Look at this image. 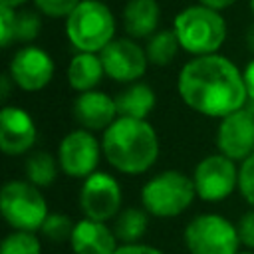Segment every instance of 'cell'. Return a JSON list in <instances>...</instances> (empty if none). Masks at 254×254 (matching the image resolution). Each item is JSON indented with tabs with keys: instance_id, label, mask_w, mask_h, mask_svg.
Here are the masks:
<instances>
[{
	"instance_id": "44dd1931",
	"label": "cell",
	"mask_w": 254,
	"mask_h": 254,
	"mask_svg": "<svg viewBox=\"0 0 254 254\" xmlns=\"http://www.w3.org/2000/svg\"><path fill=\"white\" fill-rule=\"evenodd\" d=\"M58 169H60V163L50 153H44V151L32 153L26 159V165H24L28 181L32 185H36V187L52 185L56 181V177H58Z\"/></svg>"
},
{
	"instance_id": "52a82bcc",
	"label": "cell",
	"mask_w": 254,
	"mask_h": 254,
	"mask_svg": "<svg viewBox=\"0 0 254 254\" xmlns=\"http://www.w3.org/2000/svg\"><path fill=\"white\" fill-rule=\"evenodd\" d=\"M185 244L190 254H236L238 228L220 214H198L185 228Z\"/></svg>"
},
{
	"instance_id": "1f68e13d",
	"label": "cell",
	"mask_w": 254,
	"mask_h": 254,
	"mask_svg": "<svg viewBox=\"0 0 254 254\" xmlns=\"http://www.w3.org/2000/svg\"><path fill=\"white\" fill-rule=\"evenodd\" d=\"M202 6H206V8H212V10H224V8H228V6H232L236 0H198Z\"/></svg>"
},
{
	"instance_id": "3957f363",
	"label": "cell",
	"mask_w": 254,
	"mask_h": 254,
	"mask_svg": "<svg viewBox=\"0 0 254 254\" xmlns=\"http://www.w3.org/2000/svg\"><path fill=\"white\" fill-rule=\"evenodd\" d=\"M175 34L181 48L189 54L208 56L216 54L226 40V22L218 10L202 4L187 6L175 16Z\"/></svg>"
},
{
	"instance_id": "e575fe53",
	"label": "cell",
	"mask_w": 254,
	"mask_h": 254,
	"mask_svg": "<svg viewBox=\"0 0 254 254\" xmlns=\"http://www.w3.org/2000/svg\"><path fill=\"white\" fill-rule=\"evenodd\" d=\"M250 10H252V14H254V0H250Z\"/></svg>"
},
{
	"instance_id": "f1b7e54d",
	"label": "cell",
	"mask_w": 254,
	"mask_h": 254,
	"mask_svg": "<svg viewBox=\"0 0 254 254\" xmlns=\"http://www.w3.org/2000/svg\"><path fill=\"white\" fill-rule=\"evenodd\" d=\"M236 228H238L240 244H244L248 248H254V208L240 216Z\"/></svg>"
},
{
	"instance_id": "4316f807",
	"label": "cell",
	"mask_w": 254,
	"mask_h": 254,
	"mask_svg": "<svg viewBox=\"0 0 254 254\" xmlns=\"http://www.w3.org/2000/svg\"><path fill=\"white\" fill-rule=\"evenodd\" d=\"M81 0H34L36 8L50 18H67Z\"/></svg>"
},
{
	"instance_id": "277c9868",
	"label": "cell",
	"mask_w": 254,
	"mask_h": 254,
	"mask_svg": "<svg viewBox=\"0 0 254 254\" xmlns=\"http://www.w3.org/2000/svg\"><path fill=\"white\" fill-rule=\"evenodd\" d=\"M65 34L77 52H101L115 34V18L101 0H81L65 18Z\"/></svg>"
},
{
	"instance_id": "2e32d148",
	"label": "cell",
	"mask_w": 254,
	"mask_h": 254,
	"mask_svg": "<svg viewBox=\"0 0 254 254\" xmlns=\"http://www.w3.org/2000/svg\"><path fill=\"white\" fill-rule=\"evenodd\" d=\"M115 238V232H111L105 222L83 218L75 222L69 244L75 254H113L119 248Z\"/></svg>"
},
{
	"instance_id": "7402d4cb",
	"label": "cell",
	"mask_w": 254,
	"mask_h": 254,
	"mask_svg": "<svg viewBox=\"0 0 254 254\" xmlns=\"http://www.w3.org/2000/svg\"><path fill=\"white\" fill-rule=\"evenodd\" d=\"M181 48L175 30H161L155 32L147 42V58L155 65H169L173 58L177 56V50Z\"/></svg>"
},
{
	"instance_id": "d6986e66",
	"label": "cell",
	"mask_w": 254,
	"mask_h": 254,
	"mask_svg": "<svg viewBox=\"0 0 254 254\" xmlns=\"http://www.w3.org/2000/svg\"><path fill=\"white\" fill-rule=\"evenodd\" d=\"M119 117L147 119L155 107V91L147 83H131L115 97Z\"/></svg>"
},
{
	"instance_id": "8992f818",
	"label": "cell",
	"mask_w": 254,
	"mask_h": 254,
	"mask_svg": "<svg viewBox=\"0 0 254 254\" xmlns=\"http://www.w3.org/2000/svg\"><path fill=\"white\" fill-rule=\"evenodd\" d=\"M0 212L14 230H40L48 218V202L30 181H10L0 192Z\"/></svg>"
},
{
	"instance_id": "8fae6325",
	"label": "cell",
	"mask_w": 254,
	"mask_h": 254,
	"mask_svg": "<svg viewBox=\"0 0 254 254\" xmlns=\"http://www.w3.org/2000/svg\"><path fill=\"white\" fill-rule=\"evenodd\" d=\"M105 75H109L115 81L131 83L139 79L147 69V52L133 40L117 38L111 40L101 52H99Z\"/></svg>"
},
{
	"instance_id": "cb8c5ba5",
	"label": "cell",
	"mask_w": 254,
	"mask_h": 254,
	"mask_svg": "<svg viewBox=\"0 0 254 254\" xmlns=\"http://www.w3.org/2000/svg\"><path fill=\"white\" fill-rule=\"evenodd\" d=\"M73 228H75V222H71L69 216L52 212V214H48V218L44 220L40 232H42L44 238H48L50 242H64V240H71Z\"/></svg>"
},
{
	"instance_id": "6da1fadb",
	"label": "cell",
	"mask_w": 254,
	"mask_h": 254,
	"mask_svg": "<svg viewBox=\"0 0 254 254\" xmlns=\"http://www.w3.org/2000/svg\"><path fill=\"white\" fill-rule=\"evenodd\" d=\"M179 95L196 113L226 117L248 101L242 71L224 56L208 54L187 62L179 73Z\"/></svg>"
},
{
	"instance_id": "484cf974",
	"label": "cell",
	"mask_w": 254,
	"mask_h": 254,
	"mask_svg": "<svg viewBox=\"0 0 254 254\" xmlns=\"http://www.w3.org/2000/svg\"><path fill=\"white\" fill-rule=\"evenodd\" d=\"M238 190L244 200L254 208V153L240 163L238 169Z\"/></svg>"
},
{
	"instance_id": "83f0119b",
	"label": "cell",
	"mask_w": 254,
	"mask_h": 254,
	"mask_svg": "<svg viewBox=\"0 0 254 254\" xmlns=\"http://www.w3.org/2000/svg\"><path fill=\"white\" fill-rule=\"evenodd\" d=\"M14 30H16V8L0 6V44H2V48H8L14 42Z\"/></svg>"
},
{
	"instance_id": "ac0fdd59",
	"label": "cell",
	"mask_w": 254,
	"mask_h": 254,
	"mask_svg": "<svg viewBox=\"0 0 254 254\" xmlns=\"http://www.w3.org/2000/svg\"><path fill=\"white\" fill-rule=\"evenodd\" d=\"M105 69L101 58L91 52H77L67 65V81L79 93L95 89V85L101 81Z\"/></svg>"
},
{
	"instance_id": "603a6c76",
	"label": "cell",
	"mask_w": 254,
	"mask_h": 254,
	"mask_svg": "<svg viewBox=\"0 0 254 254\" xmlns=\"http://www.w3.org/2000/svg\"><path fill=\"white\" fill-rule=\"evenodd\" d=\"M40 252H42L40 240L34 236V232L28 230L10 232L0 244V254H40Z\"/></svg>"
},
{
	"instance_id": "e0dca14e",
	"label": "cell",
	"mask_w": 254,
	"mask_h": 254,
	"mask_svg": "<svg viewBox=\"0 0 254 254\" xmlns=\"http://www.w3.org/2000/svg\"><path fill=\"white\" fill-rule=\"evenodd\" d=\"M159 16L161 8L157 0H129L123 8V28L131 38H151Z\"/></svg>"
},
{
	"instance_id": "ffe728a7",
	"label": "cell",
	"mask_w": 254,
	"mask_h": 254,
	"mask_svg": "<svg viewBox=\"0 0 254 254\" xmlns=\"http://www.w3.org/2000/svg\"><path fill=\"white\" fill-rule=\"evenodd\" d=\"M147 214L149 212L145 208L141 210L135 206L121 210L115 218V224H113L115 236L125 244H137L139 238L147 232V222H149Z\"/></svg>"
},
{
	"instance_id": "5bb4252c",
	"label": "cell",
	"mask_w": 254,
	"mask_h": 254,
	"mask_svg": "<svg viewBox=\"0 0 254 254\" xmlns=\"http://www.w3.org/2000/svg\"><path fill=\"white\" fill-rule=\"evenodd\" d=\"M36 143V123L22 107L6 105L0 111V149L6 155H24Z\"/></svg>"
},
{
	"instance_id": "ba28073f",
	"label": "cell",
	"mask_w": 254,
	"mask_h": 254,
	"mask_svg": "<svg viewBox=\"0 0 254 254\" xmlns=\"http://www.w3.org/2000/svg\"><path fill=\"white\" fill-rule=\"evenodd\" d=\"M234 163L236 161L228 159L222 153L204 157L192 173L196 194L208 202H216L230 196L238 187V169Z\"/></svg>"
},
{
	"instance_id": "836d02e7",
	"label": "cell",
	"mask_w": 254,
	"mask_h": 254,
	"mask_svg": "<svg viewBox=\"0 0 254 254\" xmlns=\"http://www.w3.org/2000/svg\"><path fill=\"white\" fill-rule=\"evenodd\" d=\"M28 0H0V6H8V8H18L22 4H26Z\"/></svg>"
},
{
	"instance_id": "4dcf8cb0",
	"label": "cell",
	"mask_w": 254,
	"mask_h": 254,
	"mask_svg": "<svg viewBox=\"0 0 254 254\" xmlns=\"http://www.w3.org/2000/svg\"><path fill=\"white\" fill-rule=\"evenodd\" d=\"M244 77V85H246V95L250 101H254V60H250L242 71Z\"/></svg>"
},
{
	"instance_id": "f546056e",
	"label": "cell",
	"mask_w": 254,
	"mask_h": 254,
	"mask_svg": "<svg viewBox=\"0 0 254 254\" xmlns=\"http://www.w3.org/2000/svg\"><path fill=\"white\" fill-rule=\"evenodd\" d=\"M113 254H163L159 248H153V246H147V244H123L119 246Z\"/></svg>"
},
{
	"instance_id": "7c38bea8",
	"label": "cell",
	"mask_w": 254,
	"mask_h": 254,
	"mask_svg": "<svg viewBox=\"0 0 254 254\" xmlns=\"http://www.w3.org/2000/svg\"><path fill=\"white\" fill-rule=\"evenodd\" d=\"M216 147L232 161H244L254 153V111L246 105L220 119Z\"/></svg>"
},
{
	"instance_id": "9a60e30c",
	"label": "cell",
	"mask_w": 254,
	"mask_h": 254,
	"mask_svg": "<svg viewBox=\"0 0 254 254\" xmlns=\"http://www.w3.org/2000/svg\"><path fill=\"white\" fill-rule=\"evenodd\" d=\"M73 117L87 131H105L117 117L115 99L103 91H83L73 101Z\"/></svg>"
},
{
	"instance_id": "d4e9b609",
	"label": "cell",
	"mask_w": 254,
	"mask_h": 254,
	"mask_svg": "<svg viewBox=\"0 0 254 254\" xmlns=\"http://www.w3.org/2000/svg\"><path fill=\"white\" fill-rule=\"evenodd\" d=\"M40 28H42V22H40V16H38L36 12H30V10L16 12L14 42L28 44V42L36 40V38H38V34H40Z\"/></svg>"
},
{
	"instance_id": "5b68a950",
	"label": "cell",
	"mask_w": 254,
	"mask_h": 254,
	"mask_svg": "<svg viewBox=\"0 0 254 254\" xmlns=\"http://www.w3.org/2000/svg\"><path fill=\"white\" fill-rule=\"evenodd\" d=\"M196 194L194 183L181 171H163L149 179L141 189L143 208L159 218H171L185 212Z\"/></svg>"
},
{
	"instance_id": "d590c367",
	"label": "cell",
	"mask_w": 254,
	"mask_h": 254,
	"mask_svg": "<svg viewBox=\"0 0 254 254\" xmlns=\"http://www.w3.org/2000/svg\"><path fill=\"white\" fill-rule=\"evenodd\" d=\"M236 254H252V252H236Z\"/></svg>"
},
{
	"instance_id": "7a4b0ae2",
	"label": "cell",
	"mask_w": 254,
	"mask_h": 254,
	"mask_svg": "<svg viewBox=\"0 0 254 254\" xmlns=\"http://www.w3.org/2000/svg\"><path fill=\"white\" fill-rule=\"evenodd\" d=\"M101 151L119 173L141 175L159 157V137L147 119L117 117L103 131Z\"/></svg>"
},
{
	"instance_id": "4fadbf2b",
	"label": "cell",
	"mask_w": 254,
	"mask_h": 254,
	"mask_svg": "<svg viewBox=\"0 0 254 254\" xmlns=\"http://www.w3.org/2000/svg\"><path fill=\"white\" fill-rule=\"evenodd\" d=\"M10 79L24 91H40L54 77V60L48 52L36 46L20 48L8 69Z\"/></svg>"
},
{
	"instance_id": "9c48e42d",
	"label": "cell",
	"mask_w": 254,
	"mask_h": 254,
	"mask_svg": "<svg viewBox=\"0 0 254 254\" xmlns=\"http://www.w3.org/2000/svg\"><path fill=\"white\" fill-rule=\"evenodd\" d=\"M101 145L87 129H75L67 133L58 149L60 169L71 179H87L95 173L99 163Z\"/></svg>"
},
{
	"instance_id": "d6a6232c",
	"label": "cell",
	"mask_w": 254,
	"mask_h": 254,
	"mask_svg": "<svg viewBox=\"0 0 254 254\" xmlns=\"http://www.w3.org/2000/svg\"><path fill=\"white\" fill-rule=\"evenodd\" d=\"M246 48H248V50L254 54V24H252V26L246 30Z\"/></svg>"
},
{
	"instance_id": "30bf717a",
	"label": "cell",
	"mask_w": 254,
	"mask_h": 254,
	"mask_svg": "<svg viewBox=\"0 0 254 254\" xmlns=\"http://www.w3.org/2000/svg\"><path fill=\"white\" fill-rule=\"evenodd\" d=\"M79 206L85 218L105 222L113 218L121 208L119 183L107 173H93L83 179L79 190Z\"/></svg>"
}]
</instances>
